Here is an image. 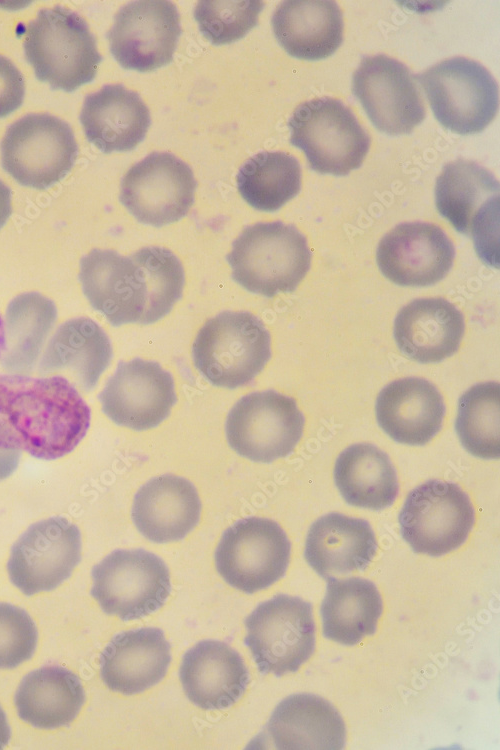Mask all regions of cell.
Masks as SVG:
<instances>
[{"instance_id":"obj_24","label":"cell","mask_w":500,"mask_h":750,"mask_svg":"<svg viewBox=\"0 0 500 750\" xmlns=\"http://www.w3.org/2000/svg\"><path fill=\"white\" fill-rule=\"evenodd\" d=\"M170 662L163 631L146 627L115 635L101 653L100 673L110 690L134 695L158 684Z\"/></svg>"},{"instance_id":"obj_2","label":"cell","mask_w":500,"mask_h":750,"mask_svg":"<svg viewBox=\"0 0 500 750\" xmlns=\"http://www.w3.org/2000/svg\"><path fill=\"white\" fill-rule=\"evenodd\" d=\"M90 417V408L63 376L0 375V450L61 458L84 438Z\"/></svg>"},{"instance_id":"obj_6","label":"cell","mask_w":500,"mask_h":750,"mask_svg":"<svg viewBox=\"0 0 500 750\" xmlns=\"http://www.w3.org/2000/svg\"><path fill=\"white\" fill-rule=\"evenodd\" d=\"M434 194L438 213L472 238L486 264L498 267L499 182L494 175L473 161L458 159L444 165Z\"/></svg>"},{"instance_id":"obj_11","label":"cell","mask_w":500,"mask_h":750,"mask_svg":"<svg viewBox=\"0 0 500 750\" xmlns=\"http://www.w3.org/2000/svg\"><path fill=\"white\" fill-rule=\"evenodd\" d=\"M91 577L92 597L104 613L123 621L155 612L171 591L166 564L143 549L113 551L93 567Z\"/></svg>"},{"instance_id":"obj_17","label":"cell","mask_w":500,"mask_h":750,"mask_svg":"<svg viewBox=\"0 0 500 750\" xmlns=\"http://www.w3.org/2000/svg\"><path fill=\"white\" fill-rule=\"evenodd\" d=\"M352 91L376 129L390 136L410 134L425 118L410 70L379 54L366 56L353 74Z\"/></svg>"},{"instance_id":"obj_5","label":"cell","mask_w":500,"mask_h":750,"mask_svg":"<svg viewBox=\"0 0 500 750\" xmlns=\"http://www.w3.org/2000/svg\"><path fill=\"white\" fill-rule=\"evenodd\" d=\"M194 365L213 386L249 384L271 358V337L262 321L241 311L209 319L192 345Z\"/></svg>"},{"instance_id":"obj_38","label":"cell","mask_w":500,"mask_h":750,"mask_svg":"<svg viewBox=\"0 0 500 750\" xmlns=\"http://www.w3.org/2000/svg\"><path fill=\"white\" fill-rule=\"evenodd\" d=\"M37 639L35 623L25 610L0 603V669H13L29 660Z\"/></svg>"},{"instance_id":"obj_28","label":"cell","mask_w":500,"mask_h":750,"mask_svg":"<svg viewBox=\"0 0 500 750\" xmlns=\"http://www.w3.org/2000/svg\"><path fill=\"white\" fill-rule=\"evenodd\" d=\"M266 733L274 748L282 750H339L346 729L339 712L325 699L294 694L274 709Z\"/></svg>"},{"instance_id":"obj_33","label":"cell","mask_w":500,"mask_h":750,"mask_svg":"<svg viewBox=\"0 0 500 750\" xmlns=\"http://www.w3.org/2000/svg\"><path fill=\"white\" fill-rule=\"evenodd\" d=\"M334 480L349 505L370 510L391 506L399 489L388 455L367 443L351 445L341 452L336 459Z\"/></svg>"},{"instance_id":"obj_7","label":"cell","mask_w":500,"mask_h":750,"mask_svg":"<svg viewBox=\"0 0 500 750\" xmlns=\"http://www.w3.org/2000/svg\"><path fill=\"white\" fill-rule=\"evenodd\" d=\"M288 127L291 145L304 152L310 168L319 174L348 175L360 168L370 147L352 111L333 98L302 103Z\"/></svg>"},{"instance_id":"obj_10","label":"cell","mask_w":500,"mask_h":750,"mask_svg":"<svg viewBox=\"0 0 500 750\" xmlns=\"http://www.w3.org/2000/svg\"><path fill=\"white\" fill-rule=\"evenodd\" d=\"M1 164L22 186L44 190L72 169L78 146L71 127L50 114H29L8 127Z\"/></svg>"},{"instance_id":"obj_27","label":"cell","mask_w":500,"mask_h":750,"mask_svg":"<svg viewBox=\"0 0 500 750\" xmlns=\"http://www.w3.org/2000/svg\"><path fill=\"white\" fill-rule=\"evenodd\" d=\"M271 25L279 45L297 59H325L343 41L342 11L331 0L283 1L272 15Z\"/></svg>"},{"instance_id":"obj_18","label":"cell","mask_w":500,"mask_h":750,"mask_svg":"<svg viewBox=\"0 0 500 750\" xmlns=\"http://www.w3.org/2000/svg\"><path fill=\"white\" fill-rule=\"evenodd\" d=\"M176 6L166 0L134 1L115 15L107 33L110 53L121 67L150 72L169 64L181 35Z\"/></svg>"},{"instance_id":"obj_8","label":"cell","mask_w":500,"mask_h":750,"mask_svg":"<svg viewBox=\"0 0 500 750\" xmlns=\"http://www.w3.org/2000/svg\"><path fill=\"white\" fill-rule=\"evenodd\" d=\"M437 121L459 135L477 134L495 118L498 87L480 63L453 57L414 76Z\"/></svg>"},{"instance_id":"obj_42","label":"cell","mask_w":500,"mask_h":750,"mask_svg":"<svg viewBox=\"0 0 500 750\" xmlns=\"http://www.w3.org/2000/svg\"><path fill=\"white\" fill-rule=\"evenodd\" d=\"M11 737V730L7 722L6 714L0 706V749L4 748Z\"/></svg>"},{"instance_id":"obj_37","label":"cell","mask_w":500,"mask_h":750,"mask_svg":"<svg viewBox=\"0 0 500 750\" xmlns=\"http://www.w3.org/2000/svg\"><path fill=\"white\" fill-rule=\"evenodd\" d=\"M262 1H199L194 18L201 34L213 45H226L242 39L258 23Z\"/></svg>"},{"instance_id":"obj_35","label":"cell","mask_w":500,"mask_h":750,"mask_svg":"<svg viewBox=\"0 0 500 750\" xmlns=\"http://www.w3.org/2000/svg\"><path fill=\"white\" fill-rule=\"evenodd\" d=\"M237 189L254 209L274 212L301 190V167L285 152H261L251 157L237 174Z\"/></svg>"},{"instance_id":"obj_41","label":"cell","mask_w":500,"mask_h":750,"mask_svg":"<svg viewBox=\"0 0 500 750\" xmlns=\"http://www.w3.org/2000/svg\"><path fill=\"white\" fill-rule=\"evenodd\" d=\"M11 212V191L2 181H0V229L5 225Z\"/></svg>"},{"instance_id":"obj_22","label":"cell","mask_w":500,"mask_h":750,"mask_svg":"<svg viewBox=\"0 0 500 750\" xmlns=\"http://www.w3.org/2000/svg\"><path fill=\"white\" fill-rule=\"evenodd\" d=\"M179 678L187 698L204 710H220L245 693L249 673L241 656L228 644L204 640L183 656Z\"/></svg>"},{"instance_id":"obj_29","label":"cell","mask_w":500,"mask_h":750,"mask_svg":"<svg viewBox=\"0 0 500 750\" xmlns=\"http://www.w3.org/2000/svg\"><path fill=\"white\" fill-rule=\"evenodd\" d=\"M377 541L363 519L329 513L310 527L304 557L321 577L364 570L376 554Z\"/></svg>"},{"instance_id":"obj_36","label":"cell","mask_w":500,"mask_h":750,"mask_svg":"<svg viewBox=\"0 0 500 750\" xmlns=\"http://www.w3.org/2000/svg\"><path fill=\"white\" fill-rule=\"evenodd\" d=\"M500 386L479 383L458 400L455 429L462 446L481 459L500 456Z\"/></svg>"},{"instance_id":"obj_26","label":"cell","mask_w":500,"mask_h":750,"mask_svg":"<svg viewBox=\"0 0 500 750\" xmlns=\"http://www.w3.org/2000/svg\"><path fill=\"white\" fill-rule=\"evenodd\" d=\"M80 123L87 140L103 153L132 151L150 127L149 109L123 85H105L86 96Z\"/></svg>"},{"instance_id":"obj_20","label":"cell","mask_w":500,"mask_h":750,"mask_svg":"<svg viewBox=\"0 0 500 750\" xmlns=\"http://www.w3.org/2000/svg\"><path fill=\"white\" fill-rule=\"evenodd\" d=\"M455 248L445 232L426 222H405L379 242L376 261L381 273L404 287L431 286L453 266Z\"/></svg>"},{"instance_id":"obj_12","label":"cell","mask_w":500,"mask_h":750,"mask_svg":"<svg viewBox=\"0 0 500 750\" xmlns=\"http://www.w3.org/2000/svg\"><path fill=\"white\" fill-rule=\"evenodd\" d=\"M398 521L401 536L414 552L439 557L464 544L475 516L457 484L429 480L408 494Z\"/></svg>"},{"instance_id":"obj_39","label":"cell","mask_w":500,"mask_h":750,"mask_svg":"<svg viewBox=\"0 0 500 750\" xmlns=\"http://www.w3.org/2000/svg\"><path fill=\"white\" fill-rule=\"evenodd\" d=\"M25 82L16 66L0 55V118L16 111L23 103Z\"/></svg>"},{"instance_id":"obj_25","label":"cell","mask_w":500,"mask_h":750,"mask_svg":"<svg viewBox=\"0 0 500 750\" xmlns=\"http://www.w3.org/2000/svg\"><path fill=\"white\" fill-rule=\"evenodd\" d=\"M201 501L194 485L175 475L149 480L136 493L132 520L137 530L154 543L179 541L198 524Z\"/></svg>"},{"instance_id":"obj_1","label":"cell","mask_w":500,"mask_h":750,"mask_svg":"<svg viewBox=\"0 0 500 750\" xmlns=\"http://www.w3.org/2000/svg\"><path fill=\"white\" fill-rule=\"evenodd\" d=\"M79 280L92 308L118 327L164 318L182 297L185 274L180 260L163 247H145L129 257L93 249L80 261Z\"/></svg>"},{"instance_id":"obj_3","label":"cell","mask_w":500,"mask_h":750,"mask_svg":"<svg viewBox=\"0 0 500 750\" xmlns=\"http://www.w3.org/2000/svg\"><path fill=\"white\" fill-rule=\"evenodd\" d=\"M23 48L35 77L52 90L73 92L92 82L102 61L86 21L61 6L37 13L26 26Z\"/></svg>"},{"instance_id":"obj_16","label":"cell","mask_w":500,"mask_h":750,"mask_svg":"<svg viewBox=\"0 0 500 750\" xmlns=\"http://www.w3.org/2000/svg\"><path fill=\"white\" fill-rule=\"evenodd\" d=\"M81 560V535L63 517L31 525L14 543L7 563L10 581L24 595L51 591L67 580Z\"/></svg>"},{"instance_id":"obj_40","label":"cell","mask_w":500,"mask_h":750,"mask_svg":"<svg viewBox=\"0 0 500 750\" xmlns=\"http://www.w3.org/2000/svg\"><path fill=\"white\" fill-rule=\"evenodd\" d=\"M21 452L0 450V480L9 477L18 467Z\"/></svg>"},{"instance_id":"obj_13","label":"cell","mask_w":500,"mask_h":750,"mask_svg":"<svg viewBox=\"0 0 500 750\" xmlns=\"http://www.w3.org/2000/svg\"><path fill=\"white\" fill-rule=\"evenodd\" d=\"M304 423L293 398L267 390L238 400L227 416L225 430L228 444L237 454L270 463L293 452Z\"/></svg>"},{"instance_id":"obj_34","label":"cell","mask_w":500,"mask_h":750,"mask_svg":"<svg viewBox=\"0 0 500 750\" xmlns=\"http://www.w3.org/2000/svg\"><path fill=\"white\" fill-rule=\"evenodd\" d=\"M57 319L53 301L37 292L15 297L5 313V348L0 357L6 371L30 373Z\"/></svg>"},{"instance_id":"obj_30","label":"cell","mask_w":500,"mask_h":750,"mask_svg":"<svg viewBox=\"0 0 500 750\" xmlns=\"http://www.w3.org/2000/svg\"><path fill=\"white\" fill-rule=\"evenodd\" d=\"M112 358L110 340L93 320L74 318L61 324L48 341L39 374L66 373L83 391L92 390Z\"/></svg>"},{"instance_id":"obj_4","label":"cell","mask_w":500,"mask_h":750,"mask_svg":"<svg viewBox=\"0 0 500 750\" xmlns=\"http://www.w3.org/2000/svg\"><path fill=\"white\" fill-rule=\"evenodd\" d=\"M311 258L305 236L281 221L246 227L226 256L232 279L268 298L295 291L310 269Z\"/></svg>"},{"instance_id":"obj_21","label":"cell","mask_w":500,"mask_h":750,"mask_svg":"<svg viewBox=\"0 0 500 750\" xmlns=\"http://www.w3.org/2000/svg\"><path fill=\"white\" fill-rule=\"evenodd\" d=\"M465 332L464 316L443 298L416 299L394 320L393 335L401 353L418 363H438L459 349Z\"/></svg>"},{"instance_id":"obj_15","label":"cell","mask_w":500,"mask_h":750,"mask_svg":"<svg viewBox=\"0 0 500 750\" xmlns=\"http://www.w3.org/2000/svg\"><path fill=\"white\" fill-rule=\"evenodd\" d=\"M196 187L185 162L170 153L153 152L126 172L119 199L139 223L162 227L187 215Z\"/></svg>"},{"instance_id":"obj_9","label":"cell","mask_w":500,"mask_h":750,"mask_svg":"<svg viewBox=\"0 0 500 750\" xmlns=\"http://www.w3.org/2000/svg\"><path fill=\"white\" fill-rule=\"evenodd\" d=\"M244 624V643L261 674L294 673L314 652L312 606L299 597L276 595L259 604Z\"/></svg>"},{"instance_id":"obj_14","label":"cell","mask_w":500,"mask_h":750,"mask_svg":"<svg viewBox=\"0 0 500 750\" xmlns=\"http://www.w3.org/2000/svg\"><path fill=\"white\" fill-rule=\"evenodd\" d=\"M290 551V541L277 522L249 517L224 531L215 551L216 569L230 586L252 594L284 576Z\"/></svg>"},{"instance_id":"obj_19","label":"cell","mask_w":500,"mask_h":750,"mask_svg":"<svg viewBox=\"0 0 500 750\" xmlns=\"http://www.w3.org/2000/svg\"><path fill=\"white\" fill-rule=\"evenodd\" d=\"M98 398L110 420L136 431L157 427L177 401L172 375L140 358L119 362Z\"/></svg>"},{"instance_id":"obj_31","label":"cell","mask_w":500,"mask_h":750,"mask_svg":"<svg viewBox=\"0 0 500 750\" xmlns=\"http://www.w3.org/2000/svg\"><path fill=\"white\" fill-rule=\"evenodd\" d=\"M84 702L79 677L60 666H45L28 673L14 696L18 716L40 729L68 726Z\"/></svg>"},{"instance_id":"obj_32","label":"cell","mask_w":500,"mask_h":750,"mask_svg":"<svg viewBox=\"0 0 500 750\" xmlns=\"http://www.w3.org/2000/svg\"><path fill=\"white\" fill-rule=\"evenodd\" d=\"M383 611L380 593L367 579L327 578L322 601L323 635L335 642L352 646L376 632Z\"/></svg>"},{"instance_id":"obj_23","label":"cell","mask_w":500,"mask_h":750,"mask_svg":"<svg viewBox=\"0 0 500 750\" xmlns=\"http://www.w3.org/2000/svg\"><path fill=\"white\" fill-rule=\"evenodd\" d=\"M376 419L398 443L422 446L440 431L445 416L443 397L429 381L408 377L385 386L376 399Z\"/></svg>"}]
</instances>
